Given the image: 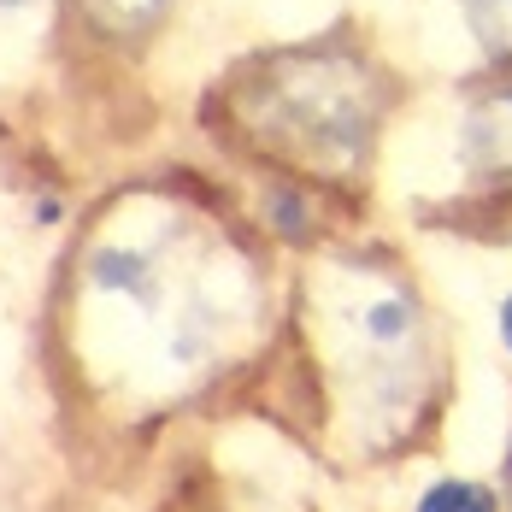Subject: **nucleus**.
<instances>
[{"label": "nucleus", "instance_id": "1", "mask_svg": "<svg viewBox=\"0 0 512 512\" xmlns=\"http://www.w3.org/2000/svg\"><path fill=\"white\" fill-rule=\"evenodd\" d=\"M248 106L277 148L307 159H348L371 136V83L354 59L336 53H289L259 65Z\"/></svg>", "mask_w": 512, "mask_h": 512}, {"label": "nucleus", "instance_id": "2", "mask_svg": "<svg viewBox=\"0 0 512 512\" xmlns=\"http://www.w3.org/2000/svg\"><path fill=\"white\" fill-rule=\"evenodd\" d=\"M460 18L489 53L512 59V0H460Z\"/></svg>", "mask_w": 512, "mask_h": 512}, {"label": "nucleus", "instance_id": "3", "mask_svg": "<svg viewBox=\"0 0 512 512\" xmlns=\"http://www.w3.org/2000/svg\"><path fill=\"white\" fill-rule=\"evenodd\" d=\"M418 512H495V495L483 489V483H436L424 501H418Z\"/></svg>", "mask_w": 512, "mask_h": 512}, {"label": "nucleus", "instance_id": "4", "mask_svg": "<svg viewBox=\"0 0 512 512\" xmlns=\"http://www.w3.org/2000/svg\"><path fill=\"white\" fill-rule=\"evenodd\" d=\"M365 330H371V342H401L412 330V307L401 295H377V301L365 307Z\"/></svg>", "mask_w": 512, "mask_h": 512}, {"label": "nucleus", "instance_id": "5", "mask_svg": "<svg viewBox=\"0 0 512 512\" xmlns=\"http://www.w3.org/2000/svg\"><path fill=\"white\" fill-rule=\"evenodd\" d=\"M95 6H106L112 18H124V24H130V18H148L159 0H95Z\"/></svg>", "mask_w": 512, "mask_h": 512}, {"label": "nucleus", "instance_id": "6", "mask_svg": "<svg viewBox=\"0 0 512 512\" xmlns=\"http://www.w3.org/2000/svg\"><path fill=\"white\" fill-rule=\"evenodd\" d=\"M501 336H507V348H512V301L501 307Z\"/></svg>", "mask_w": 512, "mask_h": 512}, {"label": "nucleus", "instance_id": "7", "mask_svg": "<svg viewBox=\"0 0 512 512\" xmlns=\"http://www.w3.org/2000/svg\"><path fill=\"white\" fill-rule=\"evenodd\" d=\"M0 6H12V0H0Z\"/></svg>", "mask_w": 512, "mask_h": 512}]
</instances>
